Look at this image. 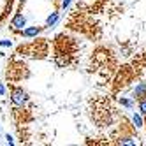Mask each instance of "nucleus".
<instances>
[{"mask_svg":"<svg viewBox=\"0 0 146 146\" xmlns=\"http://www.w3.org/2000/svg\"><path fill=\"white\" fill-rule=\"evenodd\" d=\"M137 109H139V113L143 114V116L146 118V97L141 99V100H137Z\"/></svg>","mask_w":146,"mask_h":146,"instance_id":"nucleus-10","label":"nucleus"},{"mask_svg":"<svg viewBox=\"0 0 146 146\" xmlns=\"http://www.w3.org/2000/svg\"><path fill=\"white\" fill-rule=\"evenodd\" d=\"M0 46H2V48H11L13 42H11L9 39H2V40H0Z\"/></svg>","mask_w":146,"mask_h":146,"instance_id":"nucleus-11","label":"nucleus"},{"mask_svg":"<svg viewBox=\"0 0 146 146\" xmlns=\"http://www.w3.org/2000/svg\"><path fill=\"white\" fill-rule=\"evenodd\" d=\"M18 53H28V56H34V58H44L48 55V44L46 42H32L27 48H19Z\"/></svg>","mask_w":146,"mask_h":146,"instance_id":"nucleus-2","label":"nucleus"},{"mask_svg":"<svg viewBox=\"0 0 146 146\" xmlns=\"http://www.w3.org/2000/svg\"><path fill=\"white\" fill-rule=\"evenodd\" d=\"M90 118L99 129H104L118 120V113L108 97H95L90 102Z\"/></svg>","mask_w":146,"mask_h":146,"instance_id":"nucleus-1","label":"nucleus"},{"mask_svg":"<svg viewBox=\"0 0 146 146\" xmlns=\"http://www.w3.org/2000/svg\"><path fill=\"white\" fill-rule=\"evenodd\" d=\"M118 102L121 104L123 108H129V109H130V108L134 106V102H135V100H134V99H127V97H120V100H118Z\"/></svg>","mask_w":146,"mask_h":146,"instance_id":"nucleus-9","label":"nucleus"},{"mask_svg":"<svg viewBox=\"0 0 146 146\" xmlns=\"http://www.w3.org/2000/svg\"><path fill=\"white\" fill-rule=\"evenodd\" d=\"M11 100H13L14 106L23 108L25 104L28 102V93H27L23 88H13V90H11Z\"/></svg>","mask_w":146,"mask_h":146,"instance_id":"nucleus-3","label":"nucleus"},{"mask_svg":"<svg viewBox=\"0 0 146 146\" xmlns=\"http://www.w3.org/2000/svg\"><path fill=\"white\" fill-rule=\"evenodd\" d=\"M23 2H27V0H23Z\"/></svg>","mask_w":146,"mask_h":146,"instance_id":"nucleus-15","label":"nucleus"},{"mask_svg":"<svg viewBox=\"0 0 146 146\" xmlns=\"http://www.w3.org/2000/svg\"><path fill=\"white\" fill-rule=\"evenodd\" d=\"M0 95H5V86L0 83Z\"/></svg>","mask_w":146,"mask_h":146,"instance_id":"nucleus-14","label":"nucleus"},{"mask_svg":"<svg viewBox=\"0 0 146 146\" xmlns=\"http://www.w3.org/2000/svg\"><path fill=\"white\" fill-rule=\"evenodd\" d=\"M144 97H146V83H137L134 92H132V99L137 102V100H141Z\"/></svg>","mask_w":146,"mask_h":146,"instance_id":"nucleus-5","label":"nucleus"},{"mask_svg":"<svg viewBox=\"0 0 146 146\" xmlns=\"http://www.w3.org/2000/svg\"><path fill=\"white\" fill-rule=\"evenodd\" d=\"M70 5V0H62V7H64V9H67Z\"/></svg>","mask_w":146,"mask_h":146,"instance_id":"nucleus-13","label":"nucleus"},{"mask_svg":"<svg viewBox=\"0 0 146 146\" xmlns=\"http://www.w3.org/2000/svg\"><path fill=\"white\" fill-rule=\"evenodd\" d=\"M56 21H58V13L55 11V13H51V14L48 16V19H46V27H53Z\"/></svg>","mask_w":146,"mask_h":146,"instance_id":"nucleus-8","label":"nucleus"},{"mask_svg":"<svg viewBox=\"0 0 146 146\" xmlns=\"http://www.w3.org/2000/svg\"><path fill=\"white\" fill-rule=\"evenodd\" d=\"M25 27H27V18H25L23 14H16V16L13 18V21H11V28L14 30V32H19V34H21L23 30H25Z\"/></svg>","mask_w":146,"mask_h":146,"instance_id":"nucleus-4","label":"nucleus"},{"mask_svg":"<svg viewBox=\"0 0 146 146\" xmlns=\"http://www.w3.org/2000/svg\"><path fill=\"white\" fill-rule=\"evenodd\" d=\"M40 27H28V28H25L23 32H21V35L25 37V39H34V37H37L39 34H40Z\"/></svg>","mask_w":146,"mask_h":146,"instance_id":"nucleus-6","label":"nucleus"},{"mask_svg":"<svg viewBox=\"0 0 146 146\" xmlns=\"http://www.w3.org/2000/svg\"><path fill=\"white\" fill-rule=\"evenodd\" d=\"M132 123L135 125V129H141V127H144V125H146V123H144V120H143V114H141V113H139V114H137V113H134V116H132Z\"/></svg>","mask_w":146,"mask_h":146,"instance_id":"nucleus-7","label":"nucleus"},{"mask_svg":"<svg viewBox=\"0 0 146 146\" xmlns=\"http://www.w3.org/2000/svg\"><path fill=\"white\" fill-rule=\"evenodd\" d=\"M5 141H7V144H14V139H13V135H5Z\"/></svg>","mask_w":146,"mask_h":146,"instance_id":"nucleus-12","label":"nucleus"}]
</instances>
